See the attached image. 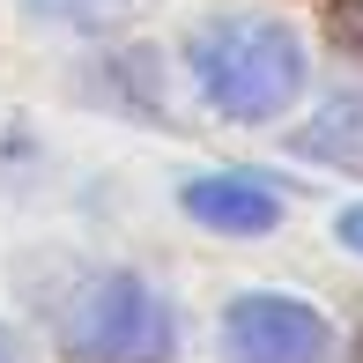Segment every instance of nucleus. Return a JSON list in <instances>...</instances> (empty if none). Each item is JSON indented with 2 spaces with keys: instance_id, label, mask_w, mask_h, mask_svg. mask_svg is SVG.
<instances>
[{
  "instance_id": "423d86ee",
  "label": "nucleus",
  "mask_w": 363,
  "mask_h": 363,
  "mask_svg": "<svg viewBox=\"0 0 363 363\" xmlns=\"http://www.w3.org/2000/svg\"><path fill=\"white\" fill-rule=\"evenodd\" d=\"M23 8L38 23H52V30H119V23H134L148 0H23Z\"/></svg>"
},
{
  "instance_id": "7ed1b4c3",
  "label": "nucleus",
  "mask_w": 363,
  "mask_h": 363,
  "mask_svg": "<svg viewBox=\"0 0 363 363\" xmlns=\"http://www.w3.org/2000/svg\"><path fill=\"white\" fill-rule=\"evenodd\" d=\"M223 356L230 363H326L334 356V326L304 296L252 289L223 311Z\"/></svg>"
},
{
  "instance_id": "20e7f679",
  "label": "nucleus",
  "mask_w": 363,
  "mask_h": 363,
  "mask_svg": "<svg viewBox=\"0 0 363 363\" xmlns=\"http://www.w3.org/2000/svg\"><path fill=\"white\" fill-rule=\"evenodd\" d=\"M186 216L223 230V238H259V230L282 223V201H274L259 178H238V171H216V178H186Z\"/></svg>"
},
{
  "instance_id": "1a4fd4ad",
  "label": "nucleus",
  "mask_w": 363,
  "mask_h": 363,
  "mask_svg": "<svg viewBox=\"0 0 363 363\" xmlns=\"http://www.w3.org/2000/svg\"><path fill=\"white\" fill-rule=\"evenodd\" d=\"M0 363H23V349H15V334L0 326Z\"/></svg>"
},
{
  "instance_id": "0eeeda50",
  "label": "nucleus",
  "mask_w": 363,
  "mask_h": 363,
  "mask_svg": "<svg viewBox=\"0 0 363 363\" xmlns=\"http://www.w3.org/2000/svg\"><path fill=\"white\" fill-rule=\"evenodd\" d=\"M341 45H349V52H363V0H349V8H341Z\"/></svg>"
},
{
  "instance_id": "f257e3e1",
  "label": "nucleus",
  "mask_w": 363,
  "mask_h": 363,
  "mask_svg": "<svg viewBox=\"0 0 363 363\" xmlns=\"http://www.w3.org/2000/svg\"><path fill=\"white\" fill-rule=\"evenodd\" d=\"M186 67L201 82V96L223 111V119H282L304 89V45L282 23H259V15H223V23L193 30Z\"/></svg>"
},
{
  "instance_id": "6e6552de",
  "label": "nucleus",
  "mask_w": 363,
  "mask_h": 363,
  "mask_svg": "<svg viewBox=\"0 0 363 363\" xmlns=\"http://www.w3.org/2000/svg\"><path fill=\"white\" fill-rule=\"evenodd\" d=\"M334 230H341V245H349V252H363V208H341Z\"/></svg>"
},
{
  "instance_id": "39448f33",
  "label": "nucleus",
  "mask_w": 363,
  "mask_h": 363,
  "mask_svg": "<svg viewBox=\"0 0 363 363\" xmlns=\"http://www.w3.org/2000/svg\"><path fill=\"white\" fill-rule=\"evenodd\" d=\"M296 148H304V156H319V163H349V171H363V89L326 96V104L304 119Z\"/></svg>"
},
{
  "instance_id": "f03ea898",
  "label": "nucleus",
  "mask_w": 363,
  "mask_h": 363,
  "mask_svg": "<svg viewBox=\"0 0 363 363\" xmlns=\"http://www.w3.org/2000/svg\"><path fill=\"white\" fill-rule=\"evenodd\" d=\"M67 349L82 363H171L178 326L141 274H104L67 304Z\"/></svg>"
}]
</instances>
